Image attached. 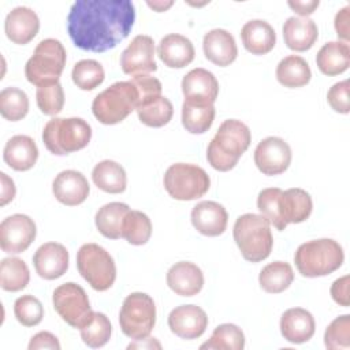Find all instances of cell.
<instances>
[{
    "mask_svg": "<svg viewBox=\"0 0 350 350\" xmlns=\"http://www.w3.org/2000/svg\"><path fill=\"white\" fill-rule=\"evenodd\" d=\"M134 21L130 0H77L67 16V31L77 48L105 52L130 34Z\"/></svg>",
    "mask_w": 350,
    "mask_h": 350,
    "instance_id": "cell-1",
    "label": "cell"
},
{
    "mask_svg": "<svg viewBox=\"0 0 350 350\" xmlns=\"http://www.w3.org/2000/svg\"><path fill=\"white\" fill-rule=\"evenodd\" d=\"M252 141L249 127L238 119L224 120L206 149V159L212 168L226 172L232 170Z\"/></svg>",
    "mask_w": 350,
    "mask_h": 350,
    "instance_id": "cell-2",
    "label": "cell"
},
{
    "mask_svg": "<svg viewBox=\"0 0 350 350\" xmlns=\"http://www.w3.org/2000/svg\"><path fill=\"white\" fill-rule=\"evenodd\" d=\"M343 260L342 246L329 238L308 241L299 245L294 254L298 272L306 278L327 276L339 269Z\"/></svg>",
    "mask_w": 350,
    "mask_h": 350,
    "instance_id": "cell-3",
    "label": "cell"
},
{
    "mask_svg": "<svg viewBox=\"0 0 350 350\" xmlns=\"http://www.w3.org/2000/svg\"><path fill=\"white\" fill-rule=\"evenodd\" d=\"M232 235L242 257L250 262H260L272 252L271 223L262 215H241L235 220Z\"/></svg>",
    "mask_w": 350,
    "mask_h": 350,
    "instance_id": "cell-4",
    "label": "cell"
},
{
    "mask_svg": "<svg viewBox=\"0 0 350 350\" xmlns=\"http://www.w3.org/2000/svg\"><path fill=\"white\" fill-rule=\"evenodd\" d=\"M92 138V127L82 118H53L48 120L42 131L45 148L63 156L88 146Z\"/></svg>",
    "mask_w": 350,
    "mask_h": 350,
    "instance_id": "cell-5",
    "label": "cell"
},
{
    "mask_svg": "<svg viewBox=\"0 0 350 350\" xmlns=\"http://www.w3.org/2000/svg\"><path fill=\"white\" fill-rule=\"evenodd\" d=\"M138 105V92L130 81L112 83L98 93L92 104L94 118L103 124H116L124 120Z\"/></svg>",
    "mask_w": 350,
    "mask_h": 350,
    "instance_id": "cell-6",
    "label": "cell"
},
{
    "mask_svg": "<svg viewBox=\"0 0 350 350\" xmlns=\"http://www.w3.org/2000/svg\"><path fill=\"white\" fill-rule=\"evenodd\" d=\"M66 49L59 40H41L25 66L26 79L37 88L59 82L66 66Z\"/></svg>",
    "mask_w": 350,
    "mask_h": 350,
    "instance_id": "cell-7",
    "label": "cell"
},
{
    "mask_svg": "<svg viewBox=\"0 0 350 350\" xmlns=\"http://www.w3.org/2000/svg\"><path fill=\"white\" fill-rule=\"evenodd\" d=\"M77 268L81 276L97 291L112 287L116 265L112 256L97 243H85L77 253Z\"/></svg>",
    "mask_w": 350,
    "mask_h": 350,
    "instance_id": "cell-8",
    "label": "cell"
},
{
    "mask_svg": "<svg viewBox=\"0 0 350 350\" xmlns=\"http://www.w3.org/2000/svg\"><path fill=\"white\" fill-rule=\"evenodd\" d=\"M122 332L130 339L138 340L149 336L156 324V305L145 293L129 294L119 312Z\"/></svg>",
    "mask_w": 350,
    "mask_h": 350,
    "instance_id": "cell-9",
    "label": "cell"
},
{
    "mask_svg": "<svg viewBox=\"0 0 350 350\" xmlns=\"http://www.w3.org/2000/svg\"><path fill=\"white\" fill-rule=\"evenodd\" d=\"M163 182L167 193L179 201L197 200L202 197L211 186V179L205 170L189 163L170 165L164 174Z\"/></svg>",
    "mask_w": 350,
    "mask_h": 350,
    "instance_id": "cell-10",
    "label": "cell"
},
{
    "mask_svg": "<svg viewBox=\"0 0 350 350\" xmlns=\"http://www.w3.org/2000/svg\"><path fill=\"white\" fill-rule=\"evenodd\" d=\"M53 308L57 314L72 328L81 329L93 317L86 291L77 283H63L55 288L52 295Z\"/></svg>",
    "mask_w": 350,
    "mask_h": 350,
    "instance_id": "cell-11",
    "label": "cell"
},
{
    "mask_svg": "<svg viewBox=\"0 0 350 350\" xmlns=\"http://www.w3.org/2000/svg\"><path fill=\"white\" fill-rule=\"evenodd\" d=\"M37 228L31 217L23 213H15L5 217L0 224V246L10 254L25 252L36 239Z\"/></svg>",
    "mask_w": 350,
    "mask_h": 350,
    "instance_id": "cell-12",
    "label": "cell"
},
{
    "mask_svg": "<svg viewBox=\"0 0 350 350\" xmlns=\"http://www.w3.org/2000/svg\"><path fill=\"white\" fill-rule=\"evenodd\" d=\"M291 163V148L280 137H267L254 150V164L264 175L283 174Z\"/></svg>",
    "mask_w": 350,
    "mask_h": 350,
    "instance_id": "cell-13",
    "label": "cell"
},
{
    "mask_svg": "<svg viewBox=\"0 0 350 350\" xmlns=\"http://www.w3.org/2000/svg\"><path fill=\"white\" fill-rule=\"evenodd\" d=\"M120 67L124 74L138 75L157 70L154 60V41L150 36H135L120 55Z\"/></svg>",
    "mask_w": 350,
    "mask_h": 350,
    "instance_id": "cell-14",
    "label": "cell"
},
{
    "mask_svg": "<svg viewBox=\"0 0 350 350\" xmlns=\"http://www.w3.org/2000/svg\"><path fill=\"white\" fill-rule=\"evenodd\" d=\"M168 327L172 334L182 339H197L208 327V316L197 305H180L168 314Z\"/></svg>",
    "mask_w": 350,
    "mask_h": 350,
    "instance_id": "cell-15",
    "label": "cell"
},
{
    "mask_svg": "<svg viewBox=\"0 0 350 350\" xmlns=\"http://www.w3.org/2000/svg\"><path fill=\"white\" fill-rule=\"evenodd\" d=\"M33 264L36 272L42 279H57L63 276L68 268V252L62 243L46 242L36 250Z\"/></svg>",
    "mask_w": 350,
    "mask_h": 350,
    "instance_id": "cell-16",
    "label": "cell"
},
{
    "mask_svg": "<svg viewBox=\"0 0 350 350\" xmlns=\"http://www.w3.org/2000/svg\"><path fill=\"white\" fill-rule=\"evenodd\" d=\"M53 196L67 206L82 204L90 191V186L83 174L75 170H66L56 175L52 183Z\"/></svg>",
    "mask_w": 350,
    "mask_h": 350,
    "instance_id": "cell-17",
    "label": "cell"
},
{
    "mask_svg": "<svg viewBox=\"0 0 350 350\" xmlns=\"http://www.w3.org/2000/svg\"><path fill=\"white\" fill-rule=\"evenodd\" d=\"M191 224L206 237L221 235L227 228L228 213L226 208L215 201H201L191 209Z\"/></svg>",
    "mask_w": 350,
    "mask_h": 350,
    "instance_id": "cell-18",
    "label": "cell"
},
{
    "mask_svg": "<svg viewBox=\"0 0 350 350\" xmlns=\"http://www.w3.org/2000/svg\"><path fill=\"white\" fill-rule=\"evenodd\" d=\"M40 19L37 14L29 7H15L11 10L4 21V30L8 40L14 44L25 45L30 42L38 33Z\"/></svg>",
    "mask_w": 350,
    "mask_h": 350,
    "instance_id": "cell-19",
    "label": "cell"
},
{
    "mask_svg": "<svg viewBox=\"0 0 350 350\" xmlns=\"http://www.w3.org/2000/svg\"><path fill=\"white\" fill-rule=\"evenodd\" d=\"M182 92L187 101L213 104L219 94V82L211 71L193 68L182 79Z\"/></svg>",
    "mask_w": 350,
    "mask_h": 350,
    "instance_id": "cell-20",
    "label": "cell"
},
{
    "mask_svg": "<svg viewBox=\"0 0 350 350\" xmlns=\"http://www.w3.org/2000/svg\"><path fill=\"white\" fill-rule=\"evenodd\" d=\"M167 284L178 295L193 297L202 290L204 273L190 261H179L167 272Z\"/></svg>",
    "mask_w": 350,
    "mask_h": 350,
    "instance_id": "cell-21",
    "label": "cell"
},
{
    "mask_svg": "<svg viewBox=\"0 0 350 350\" xmlns=\"http://www.w3.org/2000/svg\"><path fill=\"white\" fill-rule=\"evenodd\" d=\"M316 329L314 317L304 308L287 309L280 317V332L283 338L294 345L308 342Z\"/></svg>",
    "mask_w": 350,
    "mask_h": 350,
    "instance_id": "cell-22",
    "label": "cell"
},
{
    "mask_svg": "<svg viewBox=\"0 0 350 350\" xmlns=\"http://www.w3.org/2000/svg\"><path fill=\"white\" fill-rule=\"evenodd\" d=\"M202 48L205 57L220 67L230 66L238 56V48L231 33L224 29H213L204 36Z\"/></svg>",
    "mask_w": 350,
    "mask_h": 350,
    "instance_id": "cell-23",
    "label": "cell"
},
{
    "mask_svg": "<svg viewBox=\"0 0 350 350\" xmlns=\"http://www.w3.org/2000/svg\"><path fill=\"white\" fill-rule=\"evenodd\" d=\"M160 60L170 68H183L194 59L196 51L191 41L176 33L167 34L157 45Z\"/></svg>",
    "mask_w": 350,
    "mask_h": 350,
    "instance_id": "cell-24",
    "label": "cell"
},
{
    "mask_svg": "<svg viewBox=\"0 0 350 350\" xmlns=\"http://www.w3.org/2000/svg\"><path fill=\"white\" fill-rule=\"evenodd\" d=\"M278 209L286 226L290 223H302L312 213V197L306 190L299 187L282 190L278 200Z\"/></svg>",
    "mask_w": 350,
    "mask_h": 350,
    "instance_id": "cell-25",
    "label": "cell"
},
{
    "mask_svg": "<svg viewBox=\"0 0 350 350\" xmlns=\"http://www.w3.org/2000/svg\"><path fill=\"white\" fill-rule=\"evenodd\" d=\"M319 37V29L310 18L290 16L283 25V38L287 48L297 52L310 49Z\"/></svg>",
    "mask_w": 350,
    "mask_h": 350,
    "instance_id": "cell-26",
    "label": "cell"
},
{
    "mask_svg": "<svg viewBox=\"0 0 350 350\" xmlns=\"http://www.w3.org/2000/svg\"><path fill=\"white\" fill-rule=\"evenodd\" d=\"M3 159L8 167L15 171H27L33 168L38 159V148L29 135L11 137L3 150Z\"/></svg>",
    "mask_w": 350,
    "mask_h": 350,
    "instance_id": "cell-27",
    "label": "cell"
},
{
    "mask_svg": "<svg viewBox=\"0 0 350 350\" xmlns=\"http://www.w3.org/2000/svg\"><path fill=\"white\" fill-rule=\"evenodd\" d=\"M241 38L245 49L253 55H265L271 52L276 44L273 27L262 19L246 22L241 30Z\"/></svg>",
    "mask_w": 350,
    "mask_h": 350,
    "instance_id": "cell-28",
    "label": "cell"
},
{
    "mask_svg": "<svg viewBox=\"0 0 350 350\" xmlns=\"http://www.w3.org/2000/svg\"><path fill=\"white\" fill-rule=\"evenodd\" d=\"M319 70L328 77L345 72L350 66V48L347 42L331 41L324 44L316 55Z\"/></svg>",
    "mask_w": 350,
    "mask_h": 350,
    "instance_id": "cell-29",
    "label": "cell"
},
{
    "mask_svg": "<svg viewBox=\"0 0 350 350\" xmlns=\"http://www.w3.org/2000/svg\"><path fill=\"white\" fill-rule=\"evenodd\" d=\"M92 179L100 190L111 194L123 193L127 186L124 168L113 160H103L96 164L92 171Z\"/></svg>",
    "mask_w": 350,
    "mask_h": 350,
    "instance_id": "cell-30",
    "label": "cell"
},
{
    "mask_svg": "<svg viewBox=\"0 0 350 350\" xmlns=\"http://www.w3.org/2000/svg\"><path fill=\"white\" fill-rule=\"evenodd\" d=\"M312 71L308 62L298 55H288L276 67V79L284 88H302L309 83Z\"/></svg>",
    "mask_w": 350,
    "mask_h": 350,
    "instance_id": "cell-31",
    "label": "cell"
},
{
    "mask_svg": "<svg viewBox=\"0 0 350 350\" xmlns=\"http://www.w3.org/2000/svg\"><path fill=\"white\" fill-rule=\"evenodd\" d=\"M215 119V107L211 103L183 101L182 124L191 134H202L208 131Z\"/></svg>",
    "mask_w": 350,
    "mask_h": 350,
    "instance_id": "cell-32",
    "label": "cell"
},
{
    "mask_svg": "<svg viewBox=\"0 0 350 350\" xmlns=\"http://www.w3.org/2000/svg\"><path fill=\"white\" fill-rule=\"evenodd\" d=\"M129 211L130 208L124 202H109L103 205L94 217L98 232L109 239L122 238V224Z\"/></svg>",
    "mask_w": 350,
    "mask_h": 350,
    "instance_id": "cell-33",
    "label": "cell"
},
{
    "mask_svg": "<svg viewBox=\"0 0 350 350\" xmlns=\"http://www.w3.org/2000/svg\"><path fill=\"white\" fill-rule=\"evenodd\" d=\"M294 280V272L288 262L273 261L265 265L260 275L258 282L261 288L269 294H279L290 287Z\"/></svg>",
    "mask_w": 350,
    "mask_h": 350,
    "instance_id": "cell-34",
    "label": "cell"
},
{
    "mask_svg": "<svg viewBox=\"0 0 350 350\" xmlns=\"http://www.w3.org/2000/svg\"><path fill=\"white\" fill-rule=\"evenodd\" d=\"M30 272L26 262L18 257H7L0 264V286L5 291H21L29 284Z\"/></svg>",
    "mask_w": 350,
    "mask_h": 350,
    "instance_id": "cell-35",
    "label": "cell"
},
{
    "mask_svg": "<svg viewBox=\"0 0 350 350\" xmlns=\"http://www.w3.org/2000/svg\"><path fill=\"white\" fill-rule=\"evenodd\" d=\"M135 111L142 124L149 127H163L170 123L174 113V107L167 97L159 96L138 105Z\"/></svg>",
    "mask_w": 350,
    "mask_h": 350,
    "instance_id": "cell-36",
    "label": "cell"
},
{
    "mask_svg": "<svg viewBox=\"0 0 350 350\" xmlns=\"http://www.w3.org/2000/svg\"><path fill=\"white\" fill-rule=\"evenodd\" d=\"M245 347V335L242 329L231 323L217 325L209 340L200 346L201 350H242Z\"/></svg>",
    "mask_w": 350,
    "mask_h": 350,
    "instance_id": "cell-37",
    "label": "cell"
},
{
    "mask_svg": "<svg viewBox=\"0 0 350 350\" xmlns=\"http://www.w3.org/2000/svg\"><path fill=\"white\" fill-rule=\"evenodd\" d=\"M152 235V223L148 215L141 211H129L122 224V238L130 245H145Z\"/></svg>",
    "mask_w": 350,
    "mask_h": 350,
    "instance_id": "cell-38",
    "label": "cell"
},
{
    "mask_svg": "<svg viewBox=\"0 0 350 350\" xmlns=\"http://www.w3.org/2000/svg\"><path fill=\"white\" fill-rule=\"evenodd\" d=\"M29 112L27 94L18 88H5L0 92V113L4 119L16 122Z\"/></svg>",
    "mask_w": 350,
    "mask_h": 350,
    "instance_id": "cell-39",
    "label": "cell"
},
{
    "mask_svg": "<svg viewBox=\"0 0 350 350\" xmlns=\"http://www.w3.org/2000/svg\"><path fill=\"white\" fill-rule=\"evenodd\" d=\"M72 82L82 90H93L103 83L105 72L97 60L83 59L74 64L71 71Z\"/></svg>",
    "mask_w": 350,
    "mask_h": 350,
    "instance_id": "cell-40",
    "label": "cell"
},
{
    "mask_svg": "<svg viewBox=\"0 0 350 350\" xmlns=\"http://www.w3.org/2000/svg\"><path fill=\"white\" fill-rule=\"evenodd\" d=\"M79 331L83 343L89 347L97 349L108 343L112 334V325L109 319L104 313L94 312L90 321Z\"/></svg>",
    "mask_w": 350,
    "mask_h": 350,
    "instance_id": "cell-41",
    "label": "cell"
},
{
    "mask_svg": "<svg viewBox=\"0 0 350 350\" xmlns=\"http://www.w3.org/2000/svg\"><path fill=\"white\" fill-rule=\"evenodd\" d=\"M36 100L44 115L55 116L62 112L64 105V92L60 82H53L37 88Z\"/></svg>",
    "mask_w": 350,
    "mask_h": 350,
    "instance_id": "cell-42",
    "label": "cell"
},
{
    "mask_svg": "<svg viewBox=\"0 0 350 350\" xmlns=\"http://www.w3.org/2000/svg\"><path fill=\"white\" fill-rule=\"evenodd\" d=\"M14 314L23 327H34L41 323L44 317V308L38 298L25 294L15 301Z\"/></svg>",
    "mask_w": 350,
    "mask_h": 350,
    "instance_id": "cell-43",
    "label": "cell"
},
{
    "mask_svg": "<svg viewBox=\"0 0 350 350\" xmlns=\"http://www.w3.org/2000/svg\"><path fill=\"white\" fill-rule=\"evenodd\" d=\"M324 343L331 350H347L350 347L349 314H342L329 323L324 332Z\"/></svg>",
    "mask_w": 350,
    "mask_h": 350,
    "instance_id": "cell-44",
    "label": "cell"
},
{
    "mask_svg": "<svg viewBox=\"0 0 350 350\" xmlns=\"http://www.w3.org/2000/svg\"><path fill=\"white\" fill-rule=\"evenodd\" d=\"M282 193V189L279 187H268L258 193L257 197V208L261 212V215L271 223L276 230L283 231L287 226L283 223L279 209H278V200Z\"/></svg>",
    "mask_w": 350,
    "mask_h": 350,
    "instance_id": "cell-45",
    "label": "cell"
},
{
    "mask_svg": "<svg viewBox=\"0 0 350 350\" xmlns=\"http://www.w3.org/2000/svg\"><path fill=\"white\" fill-rule=\"evenodd\" d=\"M130 82L135 86L137 92H138V105L161 96V82L148 74H138L134 75ZM137 105V107H138Z\"/></svg>",
    "mask_w": 350,
    "mask_h": 350,
    "instance_id": "cell-46",
    "label": "cell"
},
{
    "mask_svg": "<svg viewBox=\"0 0 350 350\" xmlns=\"http://www.w3.org/2000/svg\"><path fill=\"white\" fill-rule=\"evenodd\" d=\"M327 101L329 107L339 113H349L350 103H349V81H340L332 85L327 93Z\"/></svg>",
    "mask_w": 350,
    "mask_h": 350,
    "instance_id": "cell-47",
    "label": "cell"
},
{
    "mask_svg": "<svg viewBox=\"0 0 350 350\" xmlns=\"http://www.w3.org/2000/svg\"><path fill=\"white\" fill-rule=\"evenodd\" d=\"M349 283H350V276L349 275H345L339 279H336L332 286H331V297L332 299L340 305V306H345L347 308L350 301H349Z\"/></svg>",
    "mask_w": 350,
    "mask_h": 350,
    "instance_id": "cell-48",
    "label": "cell"
},
{
    "mask_svg": "<svg viewBox=\"0 0 350 350\" xmlns=\"http://www.w3.org/2000/svg\"><path fill=\"white\" fill-rule=\"evenodd\" d=\"M29 350H38V349H51V350H59L60 349V343L57 340V338L48 332V331H41L38 334H36L30 342H29Z\"/></svg>",
    "mask_w": 350,
    "mask_h": 350,
    "instance_id": "cell-49",
    "label": "cell"
},
{
    "mask_svg": "<svg viewBox=\"0 0 350 350\" xmlns=\"http://www.w3.org/2000/svg\"><path fill=\"white\" fill-rule=\"evenodd\" d=\"M349 21H350V7L346 5L343 7L342 10L338 11V14L335 15V22H334V26H335V30H336V34L339 38L343 40V42H347L349 41Z\"/></svg>",
    "mask_w": 350,
    "mask_h": 350,
    "instance_id": "cell-50",
    "label": "cell"
},
{
    "mask_svg": "<svg viewBox=\"0 0 350 350\" xmlns=\"http://www.w3.org/2000/svg\"><path fill=\"white\" fill-rule=\"evenodd\" d=\"M0 179H1V197H0V205L4 206L7 205L10 201L14 200L16 189L14 185V180L11 178H8V175L5 172H0Z\"/></svg>",
    "mask_w": 350,
    "mask_h": 350,
    "instance_id": "cell-51",
    "label": "cell"
},
{
    "mask_svg": "<svg viewBox=\"0 0 350 350\" xmlns=\"http://www.w3.org/2000/svg\"><path fill=\"white\" fill-rule=\"evenodd\" d=\"M287 4H288V7H290L294 12H297L298 15L306 18L308 15H310V14L314 12V10L319 7L320 1H319V0H309V1H299V0L293 1V0H290Z\"/></svg>",
    "mask_w": 350,
    "mask_h": 350,
    "instance_id": "cell-52",
    "label": "cell"
},
{
    "mask_svg": "<svg viewBox=\"0 0 350 350\" xmlns=\"http://www.w3.org/2000/svg\"><path fill=\"white\" fill-rule=\"evenodd\" d=\"M146 4L157 12H163V11L168 10L174 4V1H148Z\"/></svg>",
    "mask_w": 350,
    "mask_h": 350,
    "instance_id": "cell-53",
    "label": "cell"
}]
</instances>
